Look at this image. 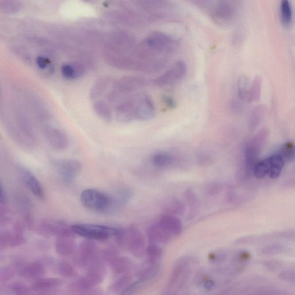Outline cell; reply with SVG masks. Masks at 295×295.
Masks as SVG:
<instances>
[{
	"label": "cell",
	"instance_id": "cell-1",
	"mask_svg": "<svg viewBox=\"0 0 295 295\" xmlns=\"http://www.w3.org/2000/svg\"><path fill=\"white\" fill-rule=\"evenodd\" d=\"M13 119L3 118L4 126L10 138L19 146L26 149H34L36 137L34 128L27 115L16 107L12 109Z\"/></svg>",
	"mask_w": 295,
	"mask_h": 295
},
{
	"label": "cell",
	"instance_id": "cell-2",
	"mask_svg": "<svg viewBox=\"0 0 295 295\" xmlns=\"http://www.w3.org/2000/svg\"><path fill=\"white\" fill-rule=\"evenodd\" d=\"M179 41L174 36L163 31L149 33L138 45L147 55L157 59L167 60V56L175 52Z\"/></svg>",
	"mask_w": 295,
	"mask_h": 295
},
{
	"label": "cell",
	"instance_id": "cell-3",
	"mask_svg": "<svg viewBox=\"0 0 295 295\" xmlns=\"http://www.w3.org/2000/svg\"><path fill=\"white\" fill-rule=\"evenodd\" d=\"M197 7L209 15L220 27H227L234 22L237 14L235 2L227 0L219 1H194Z\"/></svg>",
	"mask_w": 295,
	"mask_h": 295
},
{
	"label": "cell",
	"instance_id": "cell-4",
	"mask_svg": "<svg viewBox=\"0 0 295 295\" xmlns=\"http://www.w3.org/2000/svg\"><path fill=\"white\" fill-rule=\"evenodd\" d=\"M148 84L147 80L141 77H123L117 82H113L107 98L110 102H115L121 98L128 97L136 91L147 86Z\"/></svg>",
	"mask_w": 295,
	"mask_h": 295
},
{
	"label": "cell",
	"instance_id": "cell-5",
	"mask_svg": "<svg viewBox=\"0 0 295 295\" xmlns=\"http://www.w3.org/2000/svg\"><path fill=\"white\" fill-rule=\"evenodd\" d=\"M110 195L96 189H87L82 191L80 201L86 208L97 213L106 214L110 204Z\"/></svg>",
	"mask_w": 295,
	"mask_h": 295
},
{
	"label": "cell",
	"instance_id": "cell-6",
	"mask_svg": "<svg viewBox=\"0 0 295 295\" xmlns=\"http://www.w3.org/2000/svg\"><path fill=\"white\" fill-rule=\"evenodd\" d=\"M74 234L94 240H105L118 235L119 230L99 224H77L72 226Z\"/></svg>",
	"mask_w": 295,
	"mask_h": 295
},
{
	"label": "cell",
	"instance_id": "cell-7",
	"mask_svg": "<svg viewBox=\"0 0 295 295\" xmlns=\"http://www.w3.org/2000/svg\"><path fill=\"white\" fill-rule=\"evenodd\" d=\"M188 67L185 62L178 61L171 68L152 81L153 85L159 87H166L175 85L184 78Z\"/></svg>",
	"mask_w": 295,
	"mask_h": 295
},
{
	"label": "cell",
	"instance_id": "cell-8",
	"mask_svg": "<svg viewBox=\"0 0 295 295\" xmlns=\"http://www.w3.org/2000/svg\"><path fill=\"white\" fill-rule=\"evenodd\" d=\"M55 164L62 181L66 185L72 184L82 170L80 161L76 159L57 160Z\"/></svg>",
	"mask_w": 295,
	"mask_h": 295
},
{
	"label": "cell",
	"instance_id": "cell-9",
	"mask_svg": "<svg viewBox=\"0 0 295 295\" xmlns=\"http://www.w3.org/2000/svg\"><path fill=\"white\" fill-rule=\"evenodd\" d=\"M140 95H131L119 101L115 107V115L121 122H130L136 119V109Z\"/></svg>",
	"mask_w": 295,
	"mask_h": 295
},
{
	"label": "cell",
	"instance_id": "cell-10",
	"mask_svg": "<svg viewBox=\"0 0 295 295\" xmlns=\"http://www.w3.org/2000/svg\"><path fill=\"white\" fill-rule=\"evenodd\" d=\"M44 135L49 146L56 151H64L69 147V140L65 133L56 127L46 124Z\"/></svg>",
	"mask_w": 295,
	"mask_h": 295
},
{
	"label": "cell",
	"instance_id": "cell-11",
	"mask_svg": "<svg viewBox=\"0 0 295 295\" xmlns=\"http://www.w3.org/2000/svg\"><path fill=\"white\" fill-rule=\"evenodd\" d=\"M264 138V134H260L254 139L248 142L245 147V163H246L247 172L249 173L253 172V170L257 163V157L259 156Z\"/></svg>",
	"mask_w": 295,
	"mask_h": 295
},
{
	"label": "cell",
	"instance_id": "cell-12",
	"mask_svg": "<svg viewBox=\"0 0 295 295\" xmlns=\"http://www.w3.org/2000/svg\"><path fill=\"white\" fill-rule=\"evenodd\" d=\"M20 173L21 178L30 192L36 198L44 199L45 198L44 189L34 174L24 168H21Z\"/></svg>",
	"mask_w": 295,
	"mask_h": 295
},
{
	"label": "cell",
	"instance_id": "cell-13",
	"mask_svg": "<svg viewBox=\"0 0 295 295\" xmlns=\"http://www.w3.org/2000/svg\"><path fill=\"white\" fill-rule=\"evenodd\" d=\"M155 107L151 98L145 94L140 95L136 109V119H151L155 117Z\"/></svg>",
	"mask_w": 295,
	"mask_h": 295
},
{
	"label": "cell",
	"instance_id": "cell-14",
	"mask_svg": "<svg viewBox=\"0 0 295 295\" xmlns=\"http://www.w3.org/2000/svg\"><path fill=\"white\" fill-rule=\"evenodd\" d=\"M39 228L41 230L52 233L68 236L74 233L72 227H69L63 220H45L41 221Z\"/></svg>",
	"mask_w": 295,
	"mask_h": 295
},
{
	"label": "cell",
	"instance_id": "cell-15",
	"mask_svg": "<svg viewBox=\"0 0 295 295\" xmlns=\"http://www.w3.org/2000/svg\"><path fill=\"white\" fill-rule=\"evenodd\" d=\"M132 193L127 189H120L113 196H110L111 201L109 209L105 214H113L117 213L125 203L130 200Z\"/></svg>",
	"mask_w": 295,
	"mask_h": 295
},
{
	"label": "cell",
	"instance_id": "cell-16",
	"mask_svg": "<svg viewBox=\"0 0 295 295\" xmlns=\"http://www.w3.org/2000/svg\"><path fill=\"white\" fill-rule=\"evenodd\" d=\"M158 223L168 235H177L180 234L182 230L181 220L172 215L163 216Z\"/></svg>",
	"mask_w": 295,
	"mask_h": 295
},
{
	"label": "cell",
	"instance_id": "cell-17",
	"mask_svg": "<svg viewBox=\"0 0 295 295\" xmlns=\"http://www.w3.org/2000/svg\"><path fill=\"white\" fill-rule=\"evenodd\" d=\"M61 70L64 78L73 80L80 77L85 73V68L80 62H72L62 65Z\"/></svg>",
	"mask_w": 295,
	"mask_h": 295
},
{
	"label": "cell",
	"instance_id": "cell-18",
	"mask_svg": "<svg viewBox=\"0 0 295 295\" xmlns=\"http://www.w3.org/2000/svg\"><path fill=\"white\" fill-rule=\"evenodd\" d=\"M268 176L272 179L279 177L284 167L285 160L279 154L268 157Z\"/></svg>",
	"mask_w": 295,
	"mask_h": 295
},
{
	"label": "cell",
	"instance_id": "cell-19",
	"mask_svg": "<svg viewBox=\"0 0 295 295\" xmlns=\"http://www.w3.org/2000/svg\"><path fill=\"white\" fill-rule=\"evenodd\" d=\"M16 205L25 222L31 224L32 221V205L29 199L24 195H17L16 198Z\"/></svg>",
	"mask_w": 295,
	"mask_h": 295
},
{
	"label": "cell",
	"instance_id": "cell-20",
	"mask_svg": "<svg viewBox=\"0 0 295 295\" xmlns=\"http://www.w3.org/2000/svg\"><path fill=\"white\" fill-rule=\"evenodd\" d=\"M113 84V82L110 77H102L99 78L91 89V99L95 100L101 97L103 94L106 93L108 89L111 88Z\"/></svg>",
	"mask_w": 295,
	"mask_h": 295
},
{
	"label": "cell",
	"instance_id": "cell-21",
	"mask_svg": "<svg viewBox=\"0 0 295 295\" xmlns=\"http://www.w3.org/2000/svg\"><path fill=\"white\" fill-rule=\"evenodd\" d=\"M93 108L98 117L106 122L111 121L113 119V111L109 104L102 100H98L94 103Z\"/></svg>",
	"mask_w": 295,
	"mask_h": 295
},
{
	"label": "cell",
	"instance_id": "cell-22",
	"mask_svg": "<svg viewBox=\"0 0 295 295\" xmlns=\"http://www.w3.org/2000/svg\"><path fill=\"white\" fill-rule=\"evenodd\" d=\"M151 162L152 164L157 168H167L173 164L174 157L167 152H157L152 156Z\"/></svg>",
	"mask_w": 295,
	"mask_h": 295
},
{
	"label": "cell",
	"instance_id": "cell-23",
	"mask_svg": "<svg viewBox=\"0 0 295 295\" xmlns=\"http://www.w3.org/2000/svg\"><path fill=\"white\" fill-rule=\"evenodd\" d=\"M280 9L282 24L286 27L289 26L292 19V7L289 2L287 0L281 2Z\"/></svg>",
	"mask_w": 295,
	"mask_h": 295
},
{
	"label": "cell",
	"instance_id": "cell-24",
	"mask_svg": "<svg viewBox=\"0 0 295 295\" xmlns=\"http://www.w3.org/2000/svg\"><path fill=\"white\" fill-rule=\"evenodd\" d=\"M248 78L246 76H241L238 80V89L239 97L243 99H249L251 87Z\"/></svg>",
	"mask_w": 295,
	"mask_h": 295
},
{
	"label": "cell",
	"instance_id": "cell-25",
	"mask_svg": "<svg viewBox=\"0 0 295 295\" xmlns=\"http://www.w3.org/2000/svg\"><path fill=\"white\" fill-rule=\"evenodd\" d=\"M22 7V4L17 1H1L0 2V9L8 14H15Z\"/></svg>",
	"mask_w": 295,
	"mask_h": 295
},
{
	"label": "cell",
	"instance_id": "cell-26",
	"mask_svg": "<svg viewBox=\"0 0 295 295\" xmlns=\"http://www.w3.org/2000/svg\"><path fill=\"white\" fill-rule=\"evenodd\" d=\"M279 155L285 161L295 159V145L290 142L285 144L281 148Z\"/></svg>",
	"mask_w": 295,
	"mask_h": 295
},
{
	"label": "cell",
	"instance_id": "cell-27",
	"mask_svg": "<svg viewBox=\"0 0 295 295\" xmlns=\"http://www.w3.org/2000/svg\"><path fill=\"white\" fill-rule=\"evenodd\" d=\"M185 197L190 206L194 207L198 205L197 197L192 190H188L186 191Z\"/></svg>",
	"mask_w": 295,
	"mask_h": 295
},
{
	"label": "cell",
	"instance_id": "cell-28",
	"mask_svg": "<svg viewBox=\"0 0 295 295\" xmlns=\"http://www.w3.org/2000/svg\"><path fill=\"white\" fill-rule=\"evenodd\" d=\"M36 64L40 69H46L51 64V61L43 56H39L36 57Z\"/></svg>",
	"mask_w": 295,
	"mask_h": 295
},
{
	"label": "cell",
	"instance_id": "cell-29",
	"mask_svg": "<svg viewBox=\"0 0 295 295\" xmlns=\"http://www.w3.org/2000/svg\"><path fill=\"white\" fill-rule=\"evenodd\" d=\"M168 208H170V211H171L172 213L176 214L180 213L182 210H185L183 203L178 200L174 201L173 203L172 202L171 204L168 205Z\"/></svg>",
	"mask_w": 295,
	"mask_h": 295
},
{
	"label": "cell",
	"instance_id": "cell-30",
	"mask_svg": "<svg viewBox=\"0 0 295 295\" xmlns=\"http://www.w3.org/2000/svg\"><path fill=\"white\" fill-rule=\"evenodd\" d=\"M280 277L282 280L295 284V272H284L280 274Z\"/></svg>",
	"mask_w": 295,
	"mask_h": 295
},
{
	"label": "cell",
	"instance_id": "cell-31",
	"mask_svg": "<svg viewBox=\"0 0 295 295\" xmlns=\"http://www.w3.org/2000/svg\"><path fill=\"white\" fill-rule=\"evenodd\" d=\"M282 250V247L279 245H272V246H270L266 247L264 249V252L267 255H276L281 252Z\"/></svg>",
	"mask_w": 295,
	"mask_h": 295
},
{
	"label": "cell",
	"instance_id": "cell-32",
	"mask_svg": "<svg viewBox=\"0 0 295 295\" xmlns=\"http://www.w3.org/2000/svg\"><path fill=\"white\" fill-rule=\"evenodd\" d=\"M163 101L166 106L170 108V109H174L176 106V101L172 97L168 96V95L164 96Z\"/></svg>",
	"mask_w": 295,
	"mask_h": 295
},
{
	"label": "cell",
	"instance_id": "cell-33",
	"mask_svg": "<svg viewBox=\"0 0 295 295\" xmlns=\"http://www.w3.org/2000/svg\"><path fill=\"white\" fill-rule=\"evenodd\" d=\"M8 196L6 189L4 188L3 185H1V196H0V204L2 206L6 205L8 202Z\"/></svg>",
	"mask_w": 295,
	"mask_h": 295
}]
</instances>
